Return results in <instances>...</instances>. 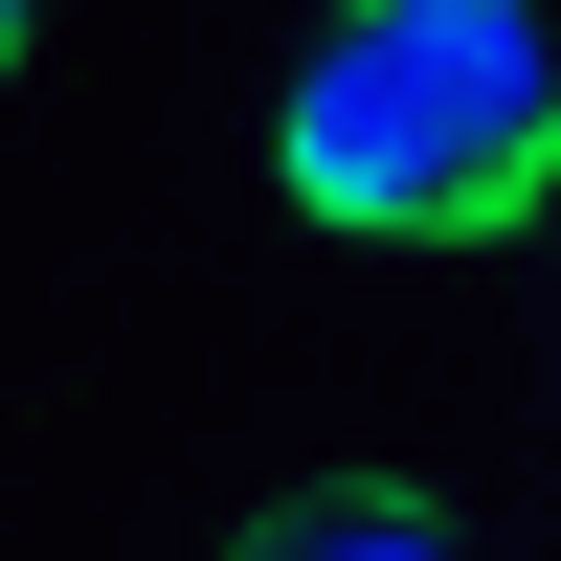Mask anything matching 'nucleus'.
Wrapping results in <instances>:
<instances>
[{"mask_svg": "<svg viewBox=\"0 0 561 561\" xmlns=\"http://www.w3.org/2000/svg\"><path fill=\"white\" fill-rule=\"evenodd\" d=\"M225 561H472V539H449V494H404V472H314V494H270Z\"/></svg>", "mask_w": 561, "mask_h": 561, "instance_id": "obj_2", "label": "nucleus"}, {"mask_svg": "<svg viewBox=\"0 0 561 561\" xmlns=\"http://www.w3.org/2000/svg\"><path fill=\"white\" fill-rule=\"evenodd\" d=\"M23 23H45V0H0V68H23Z\"/></svg>", "mask_w": 561, "mask_h": 561, "instance_id": "obj_3", "label": "nucleus"}, {"mask_svg": "<svg viewBox=\"0 0 561 561\" xmlns=\"http://www.w3.org/2000/svg\"><path fill=\"white\" fill-rule=\"evenodd\" d=\"M270 180L359 248H494L561 180V23L539 0H337L270 113Z\"/></svg>", "mask_w": 561, "mask_h": 561, "instance_id": "obj_1", "label": "nucleus"}]
</instances>
